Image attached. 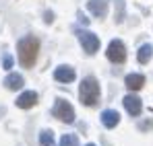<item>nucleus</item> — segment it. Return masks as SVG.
<instances>
[{
  "label": "nucleus",
  "mask_w": 153,
  "mask_h": 146,
  "mask_svg": "<svg viewBox=\"0 0 153 146\" xmlns=\"http://www.w3.org/2000/svg\"><path fill=\"white\" fill-rule=\"evenodd\" d=\"M124 84H126L128 91H139L145 84V76L143 74H128L126 78H124Z\"/></svg>",
  "instance_id": "obj_11"
},
{
  "label": "nucleus",
  "mask_w": 153,
  "mask_h": 146,
  "mask_svg": "<svg viewBox=\"0 0 153 146\" xmlns=\"http://www.w3.org/2000/svg\"><path fill=\"white\" fill-rule=\"evenodd\" d=\"M79 21H81V23H83V25H89V19H85L83 15H81V19H79Z\"/></svg>",
  "instance_id": "obj_19"
},
{
  "label": "nucleus",
  "mask_w": 153,
  "mask_h": 146,
  "mask_svg": "<svg viewBox=\"0 0 153 146\" xmlns=\"http://www.w3.org/2000/svg\"><path fill=\"white\" fill-rule=\"evenodd\" d=\"M75 76L76 74L71 66H58V68L54 70V78H56L58 82H73Z\"/></svg>",
  "instance_id": "obj_7"
},
{
  "label": "nucleus",
  "mask_w": 153,
  "mask_h": 146,
  "mask_svg": "<svg viewBox=\"0 0 153 146\" xmlns=\"http://www.w3.org/2000/svg\"><path fill=\"white\" fill-rule=\"evenodd\" d=\"M17 51H19V62L23 68H31L37 60V51H39V41L33 35H25L19 39L17 43Z\"/></svg>",
  "instance_id": "obj_1"
},
{
  "label": "nucleus",
  "mask_w": 153,
  "mask_h": 146,
  "mask_svg": "<svg viewBox=\"0 0 153 146\" xmlns=\"http://www.w3.org/2000/svg\"><path fill=\"white\" fill-rule=\"evenodd\" d=\"M122 103H124V109L130 115H139L143 111V103H141V99L137 97V95H126V97L122 99Z\"/></svg>",
  "instance_id": "obj_6"
},
{
  "label": "nucleus",
  "mask_w": 153,
  "mask_h": 146,
  "mask_svg": "<svg viewBox=\"0 0 153 146\" xmlns=\"http://www.w3.org/2000/svg\"><path fill=\"white\" fill-rule=\"evenodd\" d=\"M54 21V12H46V23H52Z\"/></svg>",
  "instance_id": "obj_18"
},
{
  "label": "nucleus",
  "mask_w": 153,
  "mask_h": 146,
  "mask_svg": "<svg viewBox=\"0 0 153 146\" xmlns=\"http://www.w3.org/2000/svg\"><path fill=\"white\" fill-rule=\"evenodd\" d=\"M118 4V17H116V23H122V15H124V0H116Z\"/></svg>",
  "instance_id": "obj_16"
},
{
  "label": "nucleus",
  "mask_w": 153,
  "mask_h": 146,
  "mask_svg": "<svg viewBox=\"0 0 153 146\" xmlns=\"http://www.w3.org/2000/svg\"><path fill=\"white\" fill-rule=\"evenodd\" d=\"M87 8H89L95 17L103 19V17L108 15V0H89V2H87Z\"/></svg>",
  "instance_id": "obj_9"
},
{
  "label": "nucleus",
  "mask_w": 153,
  "mask_h": 146,
  "mask_svg": "<svg viewBox=\"0 0 153 146\" xmlns=\"http://www.w3.org/2000/svg\"><path fill=\"white\" fill-rule=\"evenodd\" d=\"M39 142H42V146H54V132L52 130H42L39 132Z\"/></svg>",
  "instance_id": "obj_14"
},
{
  "label": "nucleus",
  "mask_w": 153,
  "mask_h": 146,
  "mask_svg": "<svg viewBox=\"0 0 153 146\" xmlns=\"http://www.w3.org/2000/svg\"><path fill=\"white\" fill-rule=\"evenodd\" d=\"M76 35H79V41H81V45H83V49H85L87 54H95V51L100 49V37H97L95 33L76 29Z\"/></svg>",
  "instance_id": "obj_4"
},
{
  "label": "nucleus",
  "mask_w": 153,
  "mask_h": 146,
  "mask_svg": "<svg viewBox=\"0 0 153 146\" xmlns=\"http://www.w3.org/2000/svg\"><path fill=\"white\" fill-rule=\"evenodd\" d=\"M35 103H37V93H33V91H25L17 97V107H21V109H29Z\"/></svg>",
  "instance_id": "obj_8"
},
{
  "label": "nucleus",
  "mask_w": 153,
  "mask_h": 146,
  "mask_svg": "<svg viewBox=\"0 0 153 146\" xmlns=\"http://www.w3.org/2000/svg\"><path fill=\"white\" fill-rule=\"evenodd\" d=\"M105 56H108L110 62H114V64H122V62L126 60V48H124V43H122L120 39H112L110 45H108Z\"/></svg>",
  "instance_id": "obj_5"
},
{
  "label": "nucleus",
  "mask_w": 153,
  "mask_h": 146,
  "mask_svg": "<svg viewBox=\"0 0 153 146\" xmlns=\"http://www.w3.org/2000/svg\"><path fill=\"white\" fill-rule=\"evenodd\" d=\"M151 56H153V45L145 43V45H141V49H139V54H137V60H139L141 64H147V62L151 60Z\"/></svg>",
  "instance_id": "obj_13"
},
{
  "label": "nucleus",
  "mask_w": 153,
  "mask_h": 146,
  "mask_svg": "<svg viewBox=\"0 0 153 146\" xmlns=\"http://www.w3.org/2000/svg\"><path fill=\"white\" fill-rule=\"evenodd\" d=\"M23 84H25V80H23V76L17 72L8 74L6 78H4V87L8 89V91H19V89H23Z\"/></svg>",
  "instance_id": "obj_10"
},
{
  "label": "nucleus",
  "mask_w": 153,
  "mask_h": 146,
  "mask_svg": "<svg viewBox=\"0 0 153 146\" xmlns=\"http://www.w3.org/2000/svg\"><path fill=\"white\" fill-rule=\"evenodd\" d=\"M58 146H79V140H76L75 134H64L60 138V144Z\"/></svg>",
  "instance_id": "obj_15"
},
{
  "label": "nucleus",
  "mask_w": 153,
  "mask_h": 146,
  "mask_svg": "<svg viewBox=\"0 0 153 146\" xmlns=\"http://www.w3.org/2000/svg\"><path fill=\"white\" fill-rule=\"evenodd\" d=\"M120 122V113L118 111H114V109H105L102 113V123L105 128H116Z\"/></svg>",
  "instance_id": "obj_12"
},
{
  "label": "nucleus",
  "mask_w": 153,
  "mask_h": 146,
  "mask_svg": "<svg viewBox=\"0 0 153 146\" xmlns=\"http://www.w3.org/2000/svg\"><path fill=\"white\" fill-rule=\"evenodd\" d=\"M79 97H81V103L87 107H93L100 101V82L95 80V76L83 78L81 89H79Z\"/></svg>",
  "instance_id": "obj_2"
},
{
  "label": "nucleus",
  "mask_w": 153,
  "mask_h": 146,
  "mask_svg": "<svg viewBox=\"0 0 153 146\" xmlns=\"http://www.w3.org/2000/svg\"><path fill=\"white\" fill-rule=\"evenodd\" d=\"M4 68H6V70H10V68H13V58H10V56H6V58H4Z\"/></svg>",
  "instance_id": "obj_17"
},
{
  "label": "nucleus",
  "mask_w": 153,
  "mask_h": 146,
  "mask_svg": "<svg viewBox=\"0 0 153 146\" xmlns=\"http://www.w3.org/2000/svg\"><path fill=\"white\" fill-rule=\"evenodd\" d=\"M52 115H54L56 120L64 122V123L75 122V109H73V105H71L68 101H64V99H56L54 109H52Z\"/></svg>",
  "instance_id": "obj_3"
},
{
  "label": "nucleus",
  "mask_w": 153,
  "mask_h": 146,
  "mask_svg": "<svg viewBox=\"0 0 153 146\" xmlns=\"http://www.w3.org/2000/svg\"><path fill=\"white\" fill-rule=\"evenodd\" d=\"M87 146H95V144H87Z\"/></svg>",
  "instance_id": "obj_20"
}]
</instances>
